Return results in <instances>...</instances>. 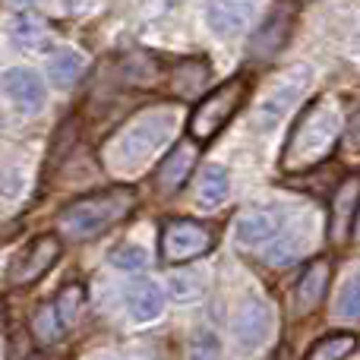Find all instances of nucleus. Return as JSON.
<instances>
[{
    "instance_id": "obj_1",
    "label": "nucleus",
    "mask_w": 360,
    "mask_h": 360,
    "mask_svg": "<svg viewBox=\"0 0 360 360\" xmlns=\"http://www.w3.org/2000/svg\"><path fill=\"white\" fill-rule=\"evenodd\" d=\"M174 108H149L136 114L130 124H124L108 143L101 146V165L117 177H136L152 165V158L174 139Z\"/></svg>"
},
{
    "instance_id": "obj_2",
    "label": "nucleus",
    "mask_w": 360,
    "mask_h": 360,
    "mask_svg": "<svg viewBox=\"0 0 360 360\" xmlns=\"http://www.w3.org/2000/svg\"><path fill=\"white\" fill-rule=\"evenodd\" d=\"M342 114L332 101L316 98L304 108V114L297 117L288 146L281 152V171L297 174V171H313L316 165H323L332 152L342 143Z\"/></svg>"
},
{
    "instance_id": "obj_3",
    "label": "nucleus",
    "mask_w": 360,
    "mask_h": 360,
    "mask_svg": "<svg viewBox=\"0 0 360 360\" xmlns=\"http://www.w3.org/2000/svg\"><path fill=\"white\" fill-rule=\"evenodd\" d=\"M133 209H136V193L130 186H111V190L89 193L67 202L57 212V224L70 240H89L124 221Z\"/></svg>"
},
{
    "instance_id": "obj_4",
    "label": "nucleus",
    "mask_w": 360,
    "mask_h": 360,
    "mask_svg": "<svg viewBox=\"0 0 360 360\" xmlns=\"http://www.w3.org/2000/svg\"><path fill=\"white\" fill-rule=\"evenodd\" d=\"M247 92H250V79L243 73H237L228 82H221L218 89H212L209 95H202L196 101V108L190 111V120H186V133H190L193 143H199V146L212 143L234 120V114L240 111Z\"/></svg>"
},
{
    "instance_id": "obj_5",
    "label": "nucleus",
    "mask_w": 360,
    "mask_h": 360,
    "mask_svg": "<svg viewBox=\"0 0 360 360\" xmlns=\"http://www.w3.org/2000/svg\"><path fill=\"white\" fill-rule=\"evenodd\" d=\"M313 86V67L310 63H294V67L281 70L269 89L262 92V98L256 101L253 111V127L256 130H272L281 117L294 111V105L300 101V95Z\"/></svg>"
},
{
    "instance_id": "obj_6",
    "label": "nucleus",
    "mask_w": 360,
    "mask_h": 360,
    "mask_svg": "<svg viewBox=\"0 0 360 360\" xmlns=\"http://www.w3.org/2000/svg\"><path fill=\"white\" fill-rule=\"evenodd\" d=\"M212 250V231L202 221L174 218L162 228V256L171 266H184Z\"/></svg>"
},
{
    "instance_id": "obj_7",
    "label": "nucleus",
    "mask_w": 360,
    "mask_h": 360,
    "mask_svg": "<svg viewBox=\"0 0 360 360\" xmlns=\"http://www.w3.org/2000/svg\"><path fill=\"white\" fill-rule=\"evenodd\" d=\"M63 253V243L57 234H38L32 237V243L22 250V253L13 259L10 266V285L13 288H29L35 285L38 278H44V275L54 269V262L60 259Z\"/></svg>"
},
{
    "instance_id": "obj_8",
    "label": "nucleus",
    "mask_w": 360,
    "mask_h": 360,
    "mask_svg": "<svg viewBox=\"0 0 360 360\" xmlns=\"http://www.w3.org/2000/svg\"><path fill=\"white\" fill-rule=\"evenodd\" d=\"M272 335V310L262 297L250 294L234 313V338L243 351H256Z\"/></svg>"
},
{
    "instance_id": "obj_9",
    "label": "nucleus",
    "mask_w": 360,
    "mask_h": 360,
    "mask_svg": "<svg viewBox=\"0 0 360 360\" xmlns=\"http://www.w3.org/2000/svg\"><path fill=\"white\" fill-rule=\"evenodd\" d=\"M329 278H332V262L326 256H316V259H310L304 266L297 288H294V313L300 319L313 316L323 307L326 291H329Z\"/></svg>"
},
{
    "instance_id": "obj_10",
    "label": "nucleus",
    "mask_w": 360,
    "mask_h": 360,
    "mask_svg": "<svg viewBox=\"0 0 360 360\" xmlns=\"http://www.w3.org/2000/svg\"><path fill=\"white\" fill-rule=\"evenodd\" d=\"M281 224H285V212L281 205H250L237 215L234 234L243 247H259L278 237Z\"/></svg>"
},
{
    "instance_id": "obj_11",
    "label": "nucleus",
    "mask_w": 360,
    "mask_h": 360,
    "mask_svg": "<svg viewBox=\"0 0 360 360\" xmlns=\"http://www.w3.org/2000/svg\"><path fill=\"white\" fill-rule=\"evenodd\" d=\"M259 0H205V25L218 38H234L256 16Z\"/></svg>"
},
{
    "instance_id": "obj_12",
    "label": "nucleus",
    "mask_w": 360,
    "mask_h": 360,
    "mask_svg": "<svg viewBox=\"0 0 360 360\" xmlns=\"http://www.w3.org/2000/svg\"><path fill=\"white\" fill-rule=\"evenodd\" d=\"M196 158H199V143H193V139H177L174 149L168 152V158H165L155 171L158 190L177 193L180 186L186 184V177L193 174V168H196Z\"/></svg>"
},
{
    "instance_id": "obj_13",
    "label": "nucleus",
    "mask_w": 360,
    "mask_h": 360,
    "mask_svg": "<svg viewBox=\"0 0 360 360\" xmlns=\"http://www.w3.org/2000/svg\"><path fill=\"white\" fill-rule=\"evenodd\" d=\"M357 205H360V177H348L335 186L329 202V234L335 243H345V237L351 234V221L357 218Z\"/></svg>"
},
{
    "instance_id": "obj_14",
    "label": "nucleus",
    "mask_w": 360,
    "mask_h": 360,
    "mask_svg": "<svg viewBox=\"0 0 360 360\" xmlns=\"http://www.w3.org/2000/svg\"><path fill=\"white\" fill-rule=\"evenodd\" d=\"M291 29H294L291 10H288V6L275 10L272 16H269L266 22L256 29V35L250 38V57H259V60H266V57H275L288 44V38H291Z\"/></svg>"
},
{
    "instance_id": "obj_15",
    "label": "nucleus",
    "mask_w": 360,
    "mask_h": 360,
    "mask_svg": "<svg viewBox=\"0 0 360 360\" xmlns=\"http://www.w3.org/2000/svg\"><path fill=\"white\" fill-rule=\"evenodd\" d=\"M4 92L22 114H35V111H41V105H44V82L38 79V73H32V70H25V67L6 70Z\"/></svg>"
},
{
    "instance_id": "obj_16",
    "label": "nucleus",
    "mask_w": 360,
    "mask_h": 360,
    "mask_svg": "<svg viewBox=\"0 0 360 360\" xmlns=\"http://www.w3.org/2000/svg\"><path fill=\"white\" fill-rule=\"evenodd\" d=\"M127 310L136 323H155L165 313V291L158 281L152 278H139L130 285L127 291Z\"/></svg>"
},
{
    "instance_id": "obj_17",
    "label": "nucleus",
    "mask_w": 360,
    "mask_h": 360,
    "mask_svg": "<svg viewBox=\"0 0 360 360\" xmlns=\"http://www.w3.org/2000/svg\"><path fill=\"white\" fill-rule=\"evenodd\" d=\"M231 193V177L221 165H205L196 180V205L199 209H218Z\"/></svg>"
},
{
    "instance_id": "obj_18",
    "label": "nucleus",
    "mask_w": 360,
    "mask_h": 360,
    "mask_svg": "<svg viewBox=\"0 0 360 360\" xmlns=\"http://www.w3.org/2000/svg\"><path fill=\"white\" fill-rule=\"evenodd\" d=\"M10 38L16 41V48L38 51V48H44V41L51 38V29L35 13H16V16L10 19Z\"/></svg>"
},
{
    "instance_id": "obj_19",
    "label": "nucleus",
    "mask_w": 360,
    "mask_h": 360,
    "mask_svg": "<svg viewBox=\"0 0 360 360\" xmlns=\"http://www.w3.org/2000/svg\"><path fill=\"white\" fill-rule=\"evenodd\" d=\"M86 73V57L79 51H57V54L48 57V79L54 82L57 89H70L82 79Z\"/></svg>"
},
{
    "instance_id": "obj_20",
    "label": "nucleus",
    "mask_w": 360,
    "mask_h": 360,
    "mask_svg": "<svg viewBox=\"0 0 360 360\" xmlns=\"http://www.w3.org/2000/svg\"><path fill=\"white\" fill-rule=\"evenodd\" d=\"M357 348V338L351 332H332V335H323L319 342H313L307 360H345L351 357Z\"/></svg>"
},
{
    "instance_id": "obj_21",
    "label": "nucleus",
    "mask_w": 360,
    "mask_h": 360,
    "mask_svg": "<svg viewBox=\"0 0 360 360\" xmlns=\"http://www.w3.org/2000/svg\"><path fill=\"white\" fill-rule=\"evenodd\" d=\"M205 79H209V63L205 60H184L171 73V86L177 95H199Z\"/></svg>"
},
{
    "instance_id": "obj_22",
    "label": "nucleus",
    "mask_w": 360,
    "mask_h": 360,
    "mask_svg": "<svg viewBox=\"0 0 360 360\" xmlns=\"http://www.w3.org/2000/svg\"><path fill=\"white\" fill-rule=\"evenodd\" d=\"M32 332H35V338L41 345H51V342H57V338L63 335V323H60V316H57V307L54 304H41L35 310V316H32Z\"/></svg>"
},
{
    "instance_id": "obj_23",
    "label": "nucleus",
    "mask_w": 360,
    "mask_h": 360,
    "mask_svg": "<svg viewBox=\"0 0 360 360\" xmlns=\"http://www.w3.org/2000/svg\"><path fill=\"white\" fill-rule=\"evenodd\" d=\"M304 247H307V240L300 234H281V237H275V243L266 250V262L269 266H291V262L300 259Z\"/></svg>"
},
{
    "instance_id": "obj_24",
    "label": "nucleus",
    "mask_w": 360,
    "mask_h": 360,
    "mask_svg": "<svg viewBox=\"0 0 360 360\" xmlns=\"http://www.w3.org/2000/svg\"><path fill=\"white\" fill-rule=\"evenodd\" d=\"M186 360H221V342H218L215 332H193L190 345H186Z\"/></svg>"
},
{
    "instance_id": "obj_25",
    "label": "nucleus",
    "mask_w": 360,
    "mask_h": 360,
    "mask_svg": "<svg viewBox=\"0 0 360 360\" xmlns=\"http://www.w3.org/2000/svg\"><path fill=\"white\" fill-rule=\"evenodd\" d=\"M82 288L79 285H67L60 294L54 297V307H57V316H60V323H63V329H70V326L76 323V316H79V310H82Z\"/></svg>"
},
{
    "instance_id": "obj_26",
    "label": "nucleus",
    "mask_w": 360,
    "mask_h": 360,
    "mask_svg": "<svg viewBox=\"0 0 360 360\" xmlns=\"http://www.w3.org/2000/svg\"><path fill=\"white\" fill-rule=\"evenodd\" d=\"M108 262H111L114 269H120V272H139V269H146V262H149V253H146L143 247H136V243H124V247L111 250Z\"/></svg>"
},
{
    "instance_id": "obj_27",
    "label": "nucleus",
    "mask_w": 360,
    "mask_h": 360,
    "mask_svg": "<svg viewBox=\"0 0 360 360\" xmlns=\"http://www.w3.org/2000/svg\"><path fill=\"white\" fill-rule=\"evenodd\" d=\"M168 288H171V297L180 300V304H190V300L202 297V281L196 278V275H186V272H174L168 278Z\"/></svg>"
},
{
    "instance_id": "obj_28",
    "label": "nucleus",
    "mask_w": 360,
    "mask_h": 360,
    "mask_svg": "<svg viewBox=\"0 0 360 360\" xmlns=\"http://www.w3.org/2000/svg\"><path fill=\"white\" fill-rule=\"evenodd\" d=\"M335 313L342 319H360V275H354V278L342 288V294H338V300H335Z\"/></svg>"
},
{
    "instance_id": "obj_29",
    "label": "nucleus",
    "mask_w": 360,
    "mask_h": 360,
    "mask_svg": "<svg viewBox=\"0 0 360 360\" xmlns=\"http://www.w3.org/2000/svg\"><path fill=\"white\" fill-rule=\"evenodd\" d=\"M342 149L351 162H360V108L351 114L348 127H345V139H342Z\"/></svg>"
},
{
    "instance_id": "obj_30",
    "label": "nucleus",
    "mask_w": 360,
    "mask_h": 360,
    "mask_svg": "<svg viewBox=\"0 0 360 360\" xmlns=\"http://www.w3.org/2000/svg\"><path fill=\"white\" fill-rule=\"evenodd\" d=\"M22 360H48L44 354H29V357H22Z\"/></svg>"
},
{
    "instance_id": "obj_31",
    "label": "nucleus",
    "mask_w": 360,
    "mask_h": 360,
    "mask_svg": "<svg viewBox=\"0 0 360 360\" xmlns=\"http://www.w3.org/2000/svg\"><path fill=\"white\" fill-rule=\"evenodd\" d=\"M10 4H19V6H25V4H35V0H10Z\"/></svg>"
},
{
    "instance_id": "obj_32",
    "label": "nucleus",
    "mask_w": 360,
    "mask_h": 360,
    "mask_svg": "<svg viewBox=\"0 0 360 360\" xmlns=\"http://www.w3.org/2000/svg\"><path fill=\"white\" fill-rule=\"evenodd\" d=\"M354 237H357V243H360V218H357V228H354Z\"/></svg>"
},
{
    "instance_id": "obj_33",
    "label": "nucleus",
    "mask_w": 360,
    "mask_h": 360,
    "mask_svg": "<svg viewBox=\"0 0 360 360\" xmlns=\"http://www.w3.org/2000/svg\"><path fill=\"white\" fill-rule=\"evenodd\" d=\"M101 360H114V357H101Z\"/></svg>"
},
{
    "instance_id": "obj_34",
    "label": "nucleus",
    "mask_w": 360,
    "mask_h": 360,
    "mask_svg": "<svg viewBox=\"0 0 360 360\" xmlns=\"http://www.w3.org/2000/svg\"><path fill=\"white\" fill-rule=\"evenodd\" d=\"M304 4H307V0H304Z\"/></svg>"
}]
</instances>
